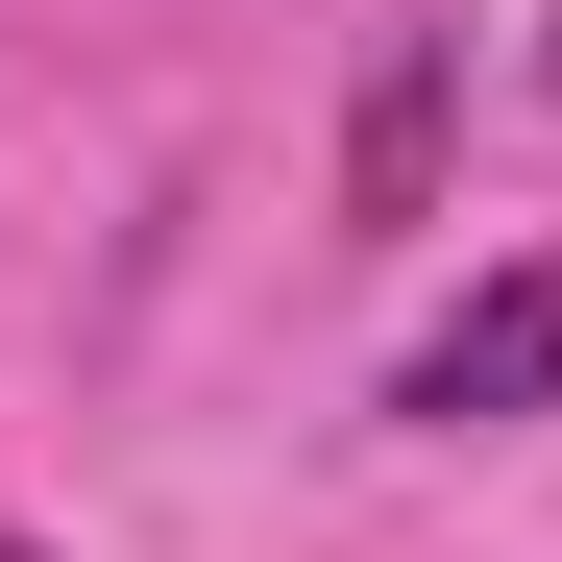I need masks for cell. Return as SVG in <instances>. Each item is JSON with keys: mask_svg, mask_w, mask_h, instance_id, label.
<instances>
[{"mask_svg": "<svg viewBox=\"0 0 562 562\" xmlns=\"http://www.w3.org/2000/svg\"><path fill=\"white\" fill-rule=\"evenodd\" d=\"M538 99H562V25H538Z\"/></svg>", "mask_w": 562, "mask_h": 562, "instance_id": "cell-3", "label": "cell"}, {"mask_svg": "<svg viewBox=\"0 0 562 562\" xmlns=\"http://www.w3.org/2000/svg\"><path fill=\"white\" fill-rule=\"evenodd\" d=\"M0 562H49V538H0Z\"/></svg>", "mask_w": 562, "mask_h": 562, "instance_id": "cell-4", "label": "cell"}, {"mask_svg": "<svg viewBox=\"0 0 562 562\" xmlns=\"http://www.w3.org/2000/svg\"><path fill=\"white\" fill-rule=\"evenodd\" d=\"M392 416H416V440H514V416H562V245H538V269H490L464 318H416Z\"/></svg>", "mask_w": 562, "mask_h": 562, "instance_id": "cell-1", "label": "cell"}, {"mask_svg": "<svg viewBox=\"0 0 562 562\" xmlns=\"http://www.w3.org/2000/svg\"><path fill=\"white\" fill-rule=\"evenodd\" d=\"M342 196H367V221H416V196H440V25L367 74V147H342Z\"/></svg>", "mask_w": 562, "mask_h": 562, "instance_id": "cell-2", "label": "cell"}]
</instances>
